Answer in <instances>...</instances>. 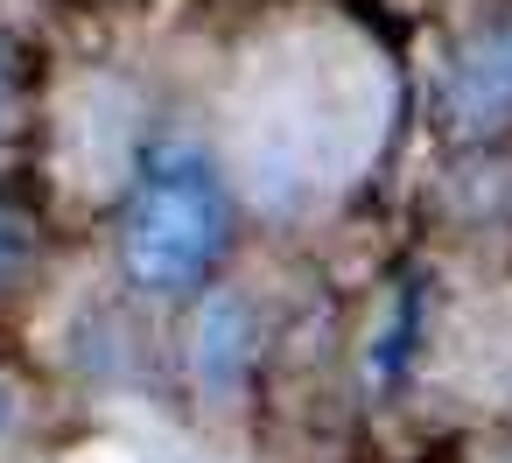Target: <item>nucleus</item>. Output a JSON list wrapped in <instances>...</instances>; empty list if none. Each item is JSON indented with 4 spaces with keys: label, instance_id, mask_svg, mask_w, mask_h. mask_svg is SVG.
<instances>
[{
    "label": "nucleus",
    "instance_id": "nucleus-5",
    "mask_svg": "<svg viewBox=\"0 0 512 463\" xmlns=\"http://www.w3.org/2000/svg\"><path fill=\"white\" fill-rule=\"evenodd\" d=\"M15 414H22V400H15V386H8V379H0V435L15 428Z\"/></svg>",
    "mask_w": 512,
    "mask_h": 463
},
{
    "label": "nucleus",
    "instance_id": "nucleus-4",
    "mask_svg": "<svg viewBox=\"0 0 512 463\" xmlns=\"http://www.w3.org/2000/svg\"><path fill=\"white\" fill-rule=\"evenodd\" d=\"M22 267H29V218L0 204V288H8Z\"/></svg>",
    "mask_w": 512,
    "mask_h": 463
},
{
    "label": "nucleus",
    "instance_id": "nucleus-6",
    "mask_svg": "<svg viewBox=\"0 0 512 463\" xmlns=\"http://www.w3.org/2000/svg\"><path fill=\"white\" fill-rule=\"evenodd\" d=\"M0 120H8V71H0Z\"/></svg>",
    "mask_w": 512,
    "mask_h": 463
},
{
    "label": "nucleus",
    "instance_id": "nucleus-1",
    "mask_svg": "<svg viewBox=\"0 0 512 463\" xmlns=\"http://www.w3.org/2000/svg\"><path fill=\"white\" fill-rule=\"evenodd\" d=\"M218 239H225V211H218V183L197 169V162H162L134 211H127V232H120V260H127V281L148 288V295H183L211 274L218 260Z\"/></svg>",
    "mask_w": 512,
    "mask_h": 463
},
{
    "label": "nucleus",
    "instance_id": "nucleus-2",
    "mask_svg": "<svg viewBox=\"0 0 512 463\" xmlns=\"http://www.w3.org/2000/svg\"><path fill=\"white\" fill-rule=\"evenodd\" d=\"M246 365H253V309H246V295L218 288V295L197 309L190 372H197L204 400H232V393L246 386Z\"/></svg>",
    "mask_w": 512,
    "mask_h": 463
},
{
    "label": "nucleus",
    "instance_id": "nucleus-3",
    "mask_svg": "<svg viewBox=\"0 0 512 463\" xmlns=\"http://www.w3.org/2000/svg\"><path fill=\"white\" fill-rule=\"evenodd\" d=\"M449 99H456V120H470V127L512 120V22H491L463 43V57L449 71Z\"/></svg>",
    "mask_w": 512,
    "mask_h": 463
}]
</instances>
